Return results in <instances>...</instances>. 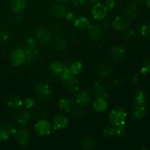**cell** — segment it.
<instances>
[{
    "instance_id": "cell-1",
    "label": "cell",
    "mask_w": 150,
    "mask_h": 150,
    "mask_svg": "<svg viewBox=\"0 0 150 150\" xmlns=\"http://www.w3.org/2000/svg\"><path fill=\"white\" fill-rule=\"evenodd\" d=\"M127 114L126 112L122 108H114L109 114L108 120L112 125L118 126L125 124Z\"/></svg>"
},
{
    "instance_id": "cell-2",
    "label": "cell",
    "mask_w": 150,
    "mask_h": 150,
    "mask_svg": "<svg viewBox=\"0 0 150 150\" xmlns=\"http://www.w3.org/2000/svg\"><path fill=\"white\" fill-rule=\"evenodd\" d=\"M49 68L53 73L57 75L61 79L67 77L71 74L69 67L61 62H54L50 64Z\"/></svg>"
},
{
    "instance_id": "cell-3",
    "label": "cell",
    "mask_w": 150,
    "mask_h": 150,
    "mask_svg": "<svg viewBox=\"0 0 150 150\" xmlns=\"http://www.w3.org/2000/svg\"><path fill=\"white\" fill-rule=\"evenodd\" d=\"M10 62L13 66H21L26 62V57L24 50L17 48L13 50L10 55Z\"/></svg>"
},
{
    "instance_id": "cell-4",
    "label": "cell",
    "mask_w": 150,
    "mask_h": 150,
    "mask_svg": "<svg viewBox=\"0 0 150 150\" xmlns=\"http://www.w3.org/2000/svg\"><path fill=\"white\" fill-rule=\"evenodd\" d=\"M35 130L39 136H47L51 131V125L48 120L42 119L35 125Z\"/></svg>"
},
{
    "instance_id": "cell-5",
    "label": "cell",
    "mask_w": 150,
    "mask_h": 150,
    "mask_svg": "<svg viewBox=\"0 0 150 150\" xmlns=\"http://www.w3.org/2000/svg\"><path fill=\"white\" fill-rule=\"evenodd\" d=\"M91 13H92L94 18L96 19V20H103V19H105L107 13H108V9L104 4L100 2H97L92 6Z\"/></svg>"
},
{
    "instance_id": "cell-6",
    "label": "cell",
    "mask_w": 150,
    "mask_h": 150,
    "mask_svg": "<svg viewBox=\"0 0 150 150\" xmlns=\"http://www.w3.org/2000/svg\"><path fill=\"white\" fill-rule=\"evenodd\" d=\"M63 86L72 92H77L79 89V82L74 75L70 74L67 77L62 79Z\"/></svg>"
},
{
    "instance_id": "cell-7",
    "label": "cell",
    "mask_w": 150,
    "mask_h": 150,
    "mask_svg": "<svg viewBox=\"0 0 150 150\" xmlns=\"http://www.w3.org/2000/svg\"><path fill=\"white\" fill-rule=\"evenodd\" d=\"M112 25L114 29L117 31L126 30L130 25V21L124 16H117L114 19Z\"/></svg>"
},
{
    "instance_id": "cell-8",
    "label": "cell",
    "mask_w": 150,
    "mask_h": 150,
    "mask_svg": "<svg viewBox=\"0 0 150 150\" xmlns=\"http://www.w3.org/2000/svg\"><path fill=\"white\" fill-rule=\"evenodd\" d=\"M35 38L43 44H48L53 40V35L50 31L45 29H40L35 33Z\"/></svg>"
},
{
    "instance_id": "cell-9",
    "label": "cell",
    "mask_w": 150,
    "mask_h": 150,
    "mask_svg": "<svg viewBox=\"0 0 150 150\" xmlns=\"http://www.w3.org/2000/svg\"><path fill=\"white\" fill-rule=\"evenodd\" d=\"M17 142L21 146H26L30 142V134L26 129L20 128L16 131V135Z\"/></svg>"
},
{
    "instance_id": "cell-10",
    "label": "cell",
    "mask_w": 150,
    "mask_h": 150,
    "mask_svg": "<svg viewBox=\"0 0 150 150\" xmlns=\"http://www.w3.org/2000/svg\"><path fill=\"white\" fill-rule=\"evenodd\" d=\"M92 98V92L89 90L81 91L76 95V100L79 105H86L91 102Z\"/></svg>"
},
{
    "instance_id": "cell-11",
    "label": "cell",
    "mask_w": 150,
    "mask_h": 150,
    "mask_svg": "<svg viewBox=\"0 0 150 150\" xmlns=\"http://www.w3.org/2000/svg\"><path fill=\"white\" fill-rule=\"evenodd\" d=\"M69 124L68 119L62 115H58L53 120L52 126L54 130H62L66 128Z\"/></svg>"
},
{
    "instance_id": "cell-12",
    "label": "cell",
    "mask_w": 150,
    "mask_h": 150,
    "mask_svg": "<svg viewBox=\"0 0 150 150\" xmlns=\"http://www.w3.org/2000/svg\"><path fill=\"white\" fill-rule=\"evenodd\" d=\"M51 15L54 17L57 18H61L65 16L66 13H67V9L64 4H55L51 7Z\"/></svg>"
},
{
    "instance_id": "cell-13",
    "label": "cell",
    "mask_w": 150,
    "mask_h": 150,
    "mask_svg": "<svg viewBox=\"0 0 150 150\" xmlns=\"http://www.w3.org/2000/svg\"><path fill=\"white\" fill-rule=\"evenodd\" d=\"M92 107L98 112H103L108 108V102L105 98L97 97L92 103Z\"/></svg>"
},
{
    "instance_id": "cell-14",
    "label": "cell",
    "mask_w": 150,
    "mask_h": 150,
    "mask_svg": "<svg viewBox=\"0 0 150 150\" xmlns=\"http://www.w3.org/2000/svg\"><path fill=\"white\" fill-rule=\"evenodd\" d=\"M26 0H10V7L16 13H21L26 9Z\"/></svg>"
},
{
    "instance_id": "cell-15",
    "label": "cell",
    "mask_w": 150,
    "mask_h": 150,
    "mask_svg": "<svg viewBox=\"0 0 150 150\" xmlns=\"http://www.w3.org/2000/svg\"><path fill=\"white\" fill-rule=\"evenodd\" d=\"M92 92L97 97H101V98H106L108 95L106 87L100 82H96L94 83L92 86Z\"/></svg>"
},
{
    "instance_id": "cell-16",
    "label": "cell",
    "mask_w": 150,
    "mask_h": 150,
    "mask_svg": "<svg viewBox=\"0 0 150 150\" xmlns=\"http://www.w3.org/2000/svg\"><path fill=\"white\" fill-rule=\"evenodd\" d=\"M59 106L60 109L65 112H70L74 109L75 103L72 100L68 99V98H63L59 100Z\"/></svg>"
},
{
    "instance_id": "cell-17",
    "label": "cell",
    "mask_w": 150,
    "mask_h": 150,
    "mask_svg": "<svg viewBox=\"0 0 150 150\" xmlns=\"http://www.w3.org/2000/svg\"><path fill=\"white\" fill-rule=\"evenodd\" d=\"M35 90L38 95L42 97L48 96L51 93V88L48 83H40L35 86Z\"/></svg>"
},
{
    "instance_id": "cell-18",
    "label": "cell",
    "mask_w": 150,
    "mask_h": 150,
    "mask_svg": "<svg viewBox=\"0 0 150 150\" xmlns=\"http://www.w3.org/2000/svg\"><path fill=\"white\" fill-rule=\"evenodd\" d=\"M146 114V106L145 104L136 103L133 108V116L137 120H141Z\"/></svg>"
},
{
    "instance_id": "cell-19",
    "label": "cell",
    "mask_w": 150,
    "mask_h": 150,
    "mask_svg": "<svg viewBox=\"0 0 150 150\" xmlns=\"http://www.w3.org/2000/svg\"><path fill=\"white\" fill-rule=\"evenodd\" d=\"M88 32L92 40H98L102 35L101 28L98 24H92L88 26Z\"/></svg>"
},
{
    "instance_id": "cell-20",
    "label": "cell",
    "mask_w": 150,
    "mask_h": 150,
    "mask_svg": "<svg viewBox=\"0 0 150 150\" xmlns=\"http://www.w3.org/2000/svg\"><path fill=\"white\" fill-rule=\"evenodd\" d=\"M26 57V61L32 62L35 59L38 55V49L35 45L34 46H27L24 50Z\"/></svg>"
},
{
    "instance_id": "cell-21",
    "label": "cell",
    "mask_w": 150,
    "mask_h": 150,
    "mask_svg": "<svg viewBox=\"0 0 150 150\" xmlns=\"http://www.w3.org/2000/svg\"><path fill=\"white\" fill-rule=\"evenodd\" d=\"M112 57L115 59H121L125 57L126 54V49L122 45H116L113 48L112 51Z\"/></svg>"
},
{
    "instance_id": "cell-22",
    "label": "cell",
    "mask_w": 150,
    "mask_h": 150,
    "mask_svg": "<svg viewBox=\"0 0 150 150\" xmlns=\"http://www.w3.org/2000/svg\"><path fill=\"white\" fill-rule=\"evenodd\" d=\"M23 102L20 98L16 96H13L8 100L7 105L12 109H20L23 105Z\"/></svg>"
},
{
    "instance_id": "cell-23",
    "label": "cell",
    "mask_w": 150,
    "mask_h": 150,
    "mask_svg": "<svg viewBox=\"0 0 150 150\" xmlns=\"http://www.w3.org/2000/svg\"><path fill=\"white\" fill-rule=\"evenodd\" d=\"M32 113L29 112V111H24V112L21 113V114L18 117L17 121L20 125L25 126L32 120Z\"/></svg>"
},
{
    "instance_id": "cell-24",
    "label": "cell",
    "mask_w": 150,
    "mask_h": 150,
    "mask_svg": "<svg viewBox=\"0 0 150 150\" xmlns=\"http://www.w3.org/2000/svg\"><path fill=\"white\" fill-rule=\"evenodd\" d=\"M89 24V19L84 16H79L74 20V25L78 29H85Z\"/></svg>"
},
{
    "instance_id": "cell-25",
    "label": "cell",
    "mask_w": 150,
    "mask_h": 150,
    "mask_svg": "<svg viewBox=\"0 0 150 150\" xmlns=\"http://www.w3.org/2000/svg\"><path fill=\"white\" fill-rule=\"evenodd\" d=\"M96 140H95L94 138L92 137H88L85 138L84 139H83V141L81 143V146L83 148V149L86 150H90L94 149L96 146Z\"/></svg>"
},
{
    "instance_id": "cell-26",
    "label": "cell",
    "mask_w": 150,
    "mask_h": 150,
    "mask_svg": "<svg viewBox=\"0 0 150 150\" xmlns=\"http://www.w3.org/2000/svg\"><path fill=\"white\" fill-rule=\"evenodd\" d=\"M125 13L129 17L136 18L138 16V13H139L137 5L135 4L133 2H128L126 4Z\"/></svg>"
},
{
    "instance_id": "cell-27",
    "label": "cell",
    "mask_w": 150,
    "mask_h": 150,
    "mask_svg": "<svg viewBox=\"0 0 150 150\" xmlns=\"http://www.w3.org/2000/svg\"><path fill=\"white\" fill-rule=\"evenodd\" d=\"M70 72L72 75L74 76H77V75L80 74L81 73L82 70H83V65L80 62H73L70 66Z\"/></svg>"
},
{
    "instance_id": "cell-28",
    "label": "cell",
    "mask_w": 150,
    "mask_h": 150,
    "mask_svg": "<svg viewBox=\"0 0 150 150\" xmlns=\"http://www.w3.org/2000/svg\"><path fill=\"white\" fill-rule=\"evenodd\" d=\"M55 41V45L59 51H62L67 48V41L64 38L61 36H58L54 39Z\"/></svg>"
},
{
    "instance_id": "cell-29",
    "label": "cell",
    "mask_w": 150,
    "mask_h": 150,
    "mask_svg": "<svg viewBox=\"0 0 150 150\" xmlns=\"http://www.w3.org/2000/svg\"><path fill=\"white\" fill-rule=\"evenodd\" d=\"M11 128L12 127H8L7 126H3L0 127V141L4 142L10 138Z\"/></svg>"
},
{
    "instance_id": "cell-30",
    "label": "cell",
    "mask_w": 150,
    "mask_h": 150,
    "mask_svg": "<svg viewBox=\"0 0 150 150\" xmlns=\"http://www.w3.org/2000/svg\"><path fill=\"white\" fill-rule=\"evenodd\" d=\"M99 73L100 76H103V77H106V76H110L111 74L112 68H111V66L107 65V64H102L99 68Z\"/></svg>"
},
{
    "instance_id": "cell-31",
    "label": "cell",
    "mask_w": 150,
    "mask_h": 150,
    "mask_svg": "<svg viewBox=\"0 0 150 150\" xmlns=\"http://www.w3.org/2000/svg\"><path fill=\"white\" fill-rule=\"evenodd\" d=\"M135 100L137 104H145L146 98L145 94L142 91L139 90L135 95Z\"/></svg>"
},
{
    "instance_id": "cell-32",
    "label": "cell",
    "mask_w": 150,
    "mask_h": 150,
    "mask_svg": "<svg viewBox=\"0 0 150 150\" xmlns=\"http://www.w3.org/2000/svg\"><path fill=\"white\" fill-rule=\"evenodd\" d=\"M103 134L107 138H112L116 136L115 126H108L103 130Z\"/></svg>"
},
{
    "instance_id": "cell-33",
    "label": "cell",
    "mask_w": 150,
    "mask_h": 150,
    "mask_svg": "<svg viewBox=\"0 0 150 150\" xmlns=\"http://www.w3.org/2000/svg\"><path fill=\"white\" fill-rule=\"evenodd\" d=\"M139 32L145 38H150V24H143L139 27Z\"/></svg>"
},
{
    "instance_id": "cell-34",
    "label": "cell",
    "mask_w": 150,
    "mask_h": 150,
    "mask_svg": "<svg viewBox=\"0 0 150 150\" xmlns=\"http://www.w3.org/2000/svg\"><path fill=\"white\" fill-rule=\"evenodd\" d=\"M116 128V136L117 137H122L125 135L126 131L125 124L121 125L115 126Z\"/></svg>"
},
{
    "instance_id": "cell-35",
    "label": "cell",
    "mask_w": 150,
    "mask_h": 150,
    "mask_svg": "<svg viewBox=\"0 0 150 150\" xmlns=\"http://www.w3.org/2000/svg\"><path fill=\"white\" fill-rule=\"evenodd\" d=\"M124 37L127 40H132L136 38V33L135 31L132 30V29H128L125 32Z\"/></svg>"
},
{
    "instance_id": "cell-36",
    "label": "cell",
    "mask_w": 150,
    "mask_h": 150,
    "mask_svg": "<svg viewBox=\"0 0 150 150\" xmlns=\"http://www.w3.org/2000/svg\"><path fill=\"white\" fill-rule=\"evenodd\" d=\"M23 104L26 108H32L35 106V100L32 98H28L25 100Z\"/></svg>"
},
{
    "instance_id": "cell-37",
    "label": "cell",
    "mask_w": 150,
    "mask_h": 150,
    "mask_svg": "<svg viewBox=\"0 0 150 150\" xmlns=\"http://www.w3.org/2000/svg\"><path fill=\"white\" fill-rule=\"evenodd\" d=\"M142 73L144 75H146L150 73V59L146 60L144 62V65L143 68L142 69Z\"/></svg>"
},
{
    "instance_id": "cell-38",
    "label": "cell",
    "mask_w": 150,
    "mask_h": 150,
    "mask_svg": "<svg viewBox=\"0 0 150 150\" xmlns=\"http://www.w3.org/2000/svg\"><path fill=\"white\" fill-rule=\"evenodd\" d=\"M85 115V111L83 109H76L73 113V117L76 119H81Z\"/></svg>"
},
{
    "instance_id": "cell-39",
    "label": "cell",
    "mask_w": 150,
    "mask_h": 150,
    "mask_svg": "<svg viewBox=\"0 0 150 150\" xmlns=\"http://www.w3.org/2000/svg\"><path fill=\"white\" fill-rule=\"evenodd\" d=\"M9 37H10V35H9L8 32H6V31H1V32H0V42H5L8 40Z\"/></svg>"
},
{
    "instance_id": "cell-40",
    "label": "cell",
    "mask_w": 150,
    "mask_h": 150,
    "mask_svg": "<svg viewBox=\"0 0 150 150\" xmlns=\"http://www.w3.org/2000/svg\"><path fill=\"white\" fill-rule=\"evenodd\" d=\"M116 0H106L105 6L108 10H112L116 6Z\"/></svg>"
},
{
    "instance_id": "cell-41",
    "label": "cell",
    "mask_w": 150,
    "mask_h": 150,
    "mask_svg": "<svg viewBox=\"0 0 150 150\" xmlns=\"http://www.w3.org/2000/svg\"><path fill=\"white\" fill-rule=\"evenodd\" d=\"M35 42H36V39L34 37H28L26 40V43L27 46H34L35 45Z\"/></svg>"
},
{
    "instance_id": "cell-42",
    "label": "cell",
    "mask_w": 150,
    "mask_h": 150,
    "mask_svg": "<svg viewBox=\"0 0 150 150\" xmlns=\"http://www.w3.org/2000/svg\"><path fill=\"white\" fill-rule=\"evenodd\" d=\"M64 17L66 18L67 21L69 22H73L74 21V20L76 19V16H75V14L73 13H71V12H69V13H66L65 16Z\"/></svg>"
},
{
    "instance_id": "cell-43",
    "label": "cell",
    "mask_w": 150,
    "mask_h": 150,
    "mask_svg": "<svg viewBox=\"0 0 150 150\" xmlns=\"http://www.w3.org/2000/svg\"><path fill=\"white\" fill-rule=\"evenodd\" d=\"M72 2L76 6H82L86 2V0H72Z\"/></svg>"
},
{
    "instance_id": "cell-44",
    "label": "cell",
    "mask_w": 150,
    "mask_h": 150,
    "mask_svg": "<svg viewBox=\"0 0 150 150\" xmlns=\"http://www.w3.org/2000/svg\"><path fill=\"white\" fill-rule=\"evenodd\" d=\"M145 1V0H133V2L136 5H141Z\"/></svg>"
},
{
    "instance_id": "cell-45",
    "label": "cell",
    "mask_w": 150,
    "mask_h": 150,
    "mask_svg": "<svg viewBox=\"0 0 150 150\" xmlns=\"http://www.w3.org/2000/svg\"><path fill=\"white\" fill-rule=\"evenodd\" d=\"M22 21H23V18H22L21 16H18L15 18V22L16 23H21Z\"/></svg>"
},
{
    "instance_id": "cell-46",
    "label": "cell",
    "mask_w": 150,
    "mask_h": 150,
    "mask_svg": "<svg viewBox=\"0 0 150 150\" xmlns=\"http://www.w3.org/2000/svg\"><path fill=\"white\" fill-rule=\"evenodd\" d=\"M100 0H86V2H89L90 4H95L97 2H99Z\"/></svg>"
},
{
    "instance_id": "cell-47",
    "label": "cell",
    "mask_w": 150,
    "mask_h": 150,
    "mask_svg": "<svg viewBox=\"0 0 150 150\" xmlns=\"http://www.w3.org/2000/svg\"><path fill=\"white\" fill-rule=\"evenodd\" d=\"M108 24H109V22H108V20L103 21V26L104 27H108Z\"/></svg>"
},
{
    "instance_id": "cell-48",
    "label": "cell",
    "mask_w": 150,
    "mask_h": 150,
    "mask_svg": "<svg viewBox=\"0 0 150 150\" xmlns=\"http://www.w3.org/2000/svg\"><path fill=\"white\" fill-rule=\"evenodd\" d=\"M54 29V30L57 31V30H59V26L58 24H55L54 26V27H53Z\"/></svg>"
},
{
    "instance_id": "cell-49",
    "label": "cell",
    "mask_w": 150,
    "mask_h": 150,
    "mask_svg": "<svg viewBox=\"0 0 150 150\" xmlns=\"http://www.w3.org/2000/svg\"><path fill=\"white\" fill-rule=\"evenodd\" d=\"M57 2H67V1H70V0H55Z\"/></svg>"
},
{
    "instance_id": "cell-50",
    "label": "cell",
    "mask_w": 150,
    "mask_h": 150,
    "mask_svg": "<svg viewBox=\"0 0 150 150\" xmlns=\"http://www.w3.org/2000/svg\"><path fill=\"white\" fill-rule=\"evenodd\" d=\"M145 1H146V4L147 5V7L150 8V0H145Z\"/></svg>"
}]
</instances>
